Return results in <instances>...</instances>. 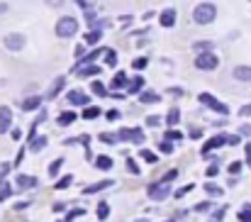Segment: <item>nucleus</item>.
<instances>
[{
  "label": "nucleus",
  "instance_id": "f257e3e1",
  "mask_svg": "<svg viewBox=\"0 0 251 222\" xmlns=\"http://www.w3.org/2000/svg\"><path fill=\"white\" fill-rule=\"evenodd\" d=\"M215 17H217V7L212 2H202L193 10V20L198 25H210V22H215Z\"/></svg>",
  "mask_w": 251,
  "mask_h": 222
},
{
  "label": "nucleus",
  "instance_id": "f03ea898",
  "mask_svg": "<svg viewBox=\"0 0 251 222\" xmlns=\"http://www.w3.org/2000/svg\"><path fill=\"white\" fill-rule=\"evenodd\" d=\"M76 29H78V22H76L74 17H61V20L56 22V34H59L61 39L74 37V34H76Z\"/></svg>",
  "mask_w": 251,
  "mask_h": 222
},
{
  "label": "nucleus",
  "instance_id": "7ed1b4c3",
  "mask_svg": "<svg viewBox=\"0 0 251 222\" xmlns=\"http://www.w3.org/2000/svg\"><path fill=\"white\" fill-rule=\"evenodd\" d=\"M168 193H171V186H168L166 181L151 183V186L147 188V195H149L151 200H164V198H168Z\"/></svg>",
  "mask_w": 251,
  "mask_h": 222
},
{
  "label": "nucleus",
  "instance_id": "20e7f679",
  "mask_svg": "<svg viewBox=\"0 0 251 222\" xmlns=\"http://www.w3.org/2000/svg\"><path fill=\"white\" fill-rule=\"evenodd\" d=\"M217 56L210 52V54H198V59H195V66L200 69V71H215L217 69Z\"/></svg>",
  "mask_w": 251,
  "mask_h": 222
},
{
  "label": "nucleus",
  "instance_id": "39448f33",
  "mask_svg": "<svg viewBox=\"0 0 251 222\" xmlns=\"http://www.w3.org/2000/svg\"><path fill=\"white\" fill-rule=\"evenodd\" d=\"M200 103L202 105H207V108H212L215 112H220V115H229V108L225 105V103H220L217 98H212L210 93H200Z\"/></svg>",
  "mask_w": 251,
  "mask_h": 222
},
{
  "label": "nucleus",
  "instance_id": "423d86ee",
  "mask_svg": "<svg viewBox=\"0 0 251 222\" xmlns=\"http://www.w3.org/2000/svg\"><path fill=\"white\" fill-rule=\"evenodd\" d=\"M5 47H7L10 52H20V49H25V34H20V32L7 34V37H5Z\"/></svg>",
  "mask_w": 251,
  "mask_h": 222
},
{
  "label": "nucleus",
  "instance_id": "0eeeda50",
  "mask_svg": "<svg viewBox=\"0 0 251 222\" xmlns=\"http://www.w3.org/2000/svg\"><path fill=\"white\" fill-rule=\"evenodd\" d=\"M117 139H125V142H134V144H142V142H144V132H142V130H120Z\"/></svg>",
  "mask_w": 251,
  "mask_h": 222
},
{
  "label": "nucleus",
  "instance_id": "6e6552de",
  "mask_svg": "<svg viewBox=\"0 0 251 222\" xmlns=\"http://www.w3.org/2000/svg\"><path fill=\"white\" fill-rule=\"evenodd\" d=\"M10 127H12V110L2 105L0 108V135H5Z\"/></svg>",
  "mask_w": 251,
  "mask_h": 222
},
{
  "label": "nucleus",
  "instance_id": "1a4fd4ad",
  "mask_svg": "<svg viewBox=\"0 0 251 222\" xmlns=\"http://www.w3.org/2000/svg\"><path fill=\"white\" fill-rule=\"evenodd\" d=\"M227 144V135H217V137H212V139H207V144L202 149V154L207 156V151H212V149H220Z\"/></svg>",
  "mask_w": 251,
  "mask_h": 222
},
{
  "label": "nucleus",
  "instance_id": "9d476101",
  "mask_svg": "<svg viewBox=\"0 0 251 222\" xmlns=\"http://www.w3.org/2000/svg\"><path fill=\"white\" fill-rule=\"evenodd\" d=\"M159 22H161V27H173V25H176V10H173V7H166V10L159 15Z\"/></svg>",
  "mask_w": 251,
  "mask_h": 222
},
{
  "label": "nucleus",
  "instance_id": "9b49d317",
  "mask_svg": "<svg viewBox=\"0 0 251 222\" xmlns=\"http://www.w3.org/2000/svg\"><path fill=\"white\" fill-rule=\"evenodd\" d=\"M69 103H71V105H88L90 98H88L85 93H81V90H71V93H69Z\"/></svg>",
  "mask_w": 251,
  "mask_h": 222
},
{
  "label": "nucleus",
  "instance_id": "f8f14e48",
  "mask_svg": "<svg viewBox=\"0 0 251 222\" xmlns=\"http://www.w3.org/2000/svg\"><path fill=\"white\" fill-rule=\"evenodd\" d=\"M142 85H144V78L142 76H134L132 81H127V93H142Z\"/></svg>",
  "mask_w": 251,
  "mask_h": 222
},
{
  "label": "nucleus",
  "instance_id": "ddd939ff",
  "mask_svg": "<svg viewBox=\"0 0 251 222\" xmlns=\"http://www.w3.org/2000/svg\"><path fill=\"white\" fill-rule=\"evenodd\" d=\"M15 183H17L20 188H34V186H37V178H34V176H25V173H20V176L15 178Z\"/></svg>",
  "mask_w": 251,
  "mask_h": 222
},
{
  "label": "nucleus",
  "instance_id": "4468645a",
  "mask_svg": "<svg viewBox=\"0 0 251 222\" xmlns=\"http://www.w3.org/2000/svg\"><path fill=\"white\" fill-rule=\"evenodd\" d=\"M107 186H115V183H112V181H100V183H95V186H88V188H83V195L98 193V191H105Z\"/></svg>",
  "mask_w": 251,
  "mask_h": 222
},
{
  "label": "nucleus",
  "instance_id": "2eb2a0df",
  "mask_svg": "<svg viewBox=\"0 0 251 222\" xmlns=\"http://www.w3.org/2000/svg\"><path fill=\"white\" fill-rule=\"evenodd\" d=\"M39 105H42V98H39V95H32V98H27V100L22 103V110L29 112V110H37Z\"/></svg>",
  "mask_w": 251,
  "mask_h": 222
},
{
  "label": "nucleus",
  "instance_id": "dca6fc26",
  "mask_svg": "<svg viewBox=\"0 0 251 222\" xmlns=\"http://www.w3.org/2000/svg\"><path fill=\"white\" fill-rule=\"evenodd\" d=\"M95 166H98L100 171H110V168H112V156H105V154L98 156V159H95Z\"/></svg>",
  "mask_w": 251,
  "mask_h": 222
},
{
  "label": "nucleus",
  "instance_id": "f3484780",
  "mask_svg": "<svg viewBox=\"0 0 251 222\" xmlns=\"http://www.w3.org/2000/svg\"><path fill=\"white\" fill-rule=\"evenodd\" d=\"M234 78L237 81H251V66H237L234 69Z\"/></svg>",
  "mask_w": 251,
  "mask_h": 222
},
{
  "label": "nucleus",
  "instance_id": "a211bd4d",
  "mask_svg": "<svg viewBox=\"0 0 251 222\" xmlns=\"http://www.w3.org/2000/svg\"><path fill=\"white\" fill-rule=\"evenodd\" d=\"M178 120H180V110H178V108H171V110H168V115H166V125L168 127H176V125H178Z\"/></svg>",
  "mask_w": 251,
  "mask_h": 222
},
{
  "label": "nucleus",
  "instance_id": "6ab92c4d",
  "mask_svg": "<svg viewBox=\"0 0 251 222\" xmlns=\"http://www.w3.org/2000/svg\"><path fill=\"white\" fill-rule=\"evenodd\" d=\"M64 83H66V81H64V76H59V78L54 81V88L49 90V100H54V98H56V95L61 93V88H64Z\"/></svg>",
  "mask_w": 251,
  "mask_h": 222
},
{
  "label": "nucleus",
  "instance_id": "aec40b11",
  "mask_svg": "<svg viewBox=\"0 0 251 222\" xmlns=\"http://www.w3.org/2000/svg\"><path fill=\"white\" fill-rule=\"evenodd\" d=\"M56 122H59V125H74V122H76V112H74V110H69V112H61Z\"/></svg>",
  "mask_w": 251,
  "mask_h": 222
},
{
  "label": "nucleus",
  "instance_id": "412c9836",
  "mask_svg": "<svg viewBox=\"0 0 251 222\" xmlns=\"http://www.w3.org/2000/svg\"><path fill=\"white\" fill-rule=\"evenodd\" d=\"M193 49H195L198 54H210V52H212V42H195Z\"/></svg>",
  "mask_w": 251,
  "mask_h": 222
},
{
  "label": "nucleus",
  "instance_id": "4be33fe9",
  "mask_svg": "<svg viewBox=\"0 0 251 222\" xmlns=\"http://www.w3.org/2000/svg\"><path fill=\"white\" fill-rule=\"evenodd\" d=\"M71 183H74V173H66L64 178H59V181H56V186H54V188H56V191H64V188H69Z\"/></svg>",
  "mask_w": 251,
  "mask_h": 222
},
{
  "label": "nucleus",
  "instance_id": "5701e85b",
  "mask_svg": "<svg viewBox=\"0 0 251 222\" xmlns=\"http://www.w3.org/2000/svg\"><path fill=\"white\" fill-rule=\"evenodd\" d=\"M90 88H93V93H95L98 98H105V95H107V88H105L100 81H93V85H90Z\"/></svg>",
  "mask_w": 251,
  "mask_h": 222
},
{
  "label": "nucleus",
  "instance_id": "b1692460",
  "mask_svg": "<svg viewBox=\"0 0 251 222\" xmlns=\"http://www.w3.org/2000/svg\"><path fill=\"white\" fill-rule=\"evenodd\" d=\"M29 144H32V147H29L32 151H42V149L47 147V137H34Z\"/></svg>",
  "mask_w": 251,
  "mask_h": 222
},
{
  "label": "nucleus",
  "instance_id": "393cba45",
  "mask_svg": "<svg viewBox=\"0 0 251 222\" xmlns=\"http://www.w3.org/2000/svg\"><path fill=\"white\" fill-rule=\"evenodd\" d=\"M125 85H127V74L120 71V74L115 76V81H112V88H125Z\"/></svg>",
  "mask_w": 251,
  "mask_h": 222
},
{
  "label": "nucleus",
  "instance_id": "a878e982",
  "mask_svg": "<svg viewBox=\"0 0 251 222\" xmlns=\"http://www.w3.org/2000/svg\"><path fill=\"white\" fill-rule=\"evenodd\" d=\"M139 100H142V103H159V95L147 90V93H139Z\"/></svg>",
  "mask_w": 251,
  "mask_h": 222
},
{
  "label": "nucleus",
  "instance_id": "bb28decb",
  "mask_svg": "<svg viewBox=\"0 0 251 222\" xmlns=\"http://www.w3.org/2000/svg\"><path fill=\"white\" fill-rule=\"evenodd\" d=\"M61 166H64V159H56L54 164H49V176L54 178V176H56V173L61 171Z\"/></svg>",
  "mask_w": 251,
  "mask_h": 222
},
{
  "label": "nucleus",
  "instance_id": "cd10ccee",
  "mask_svg": "<svg viewBox=\"0 0 251 222\" xmlns=\"http://www.w3.org/2000/svg\"><path fill=\"white\" fill-rule=\"evenodd\" d=\"M95 215H98V220H105V218L110 215V205H107V203H100V205H98V213H95Z\"/></svg>",
  "mask_w": 251,
  "mask_h": 222
},
{
  "label": "nucleus",
  "instance_id": "c85d7f7f",
  "mask_svg": "<svg viewBox=\"0 0 251 222\" xmlns=\"http://www.w3.org/2000/svg\"><path fill=\"white\" fill-rule=\"evenodd\" d=\"M100 34H102V32L93 29V32H88V34H85V42H88V44H98V42H100Z\"/></svg>",
  "mask_w": 251,
  "mask_h": 222
},
{
  "label": "nucleus",
  "instance_id": "c756f323",
  "mask_svg": "<svg viewBox=\"0 0 251 222\" xmlns=\"http://www.w3.org/2000/svg\"><path fill=\"white\" fill-rule=\"evenodd\" d=\"M98 115H100V110H98V108H85L83 110V120H95Z\"/></svg>",
  "mask_w": 251,
  "mask_h": 222
},
{
  "label": "nucleus",
  "instance_id": "7c9ffc66",
  "mask_svg": "<svg viewBox=\"0 0 251 222\" xmlns=\"http://www.w3.org/2000/svg\"><path fill=\"white\" fill-rule=\"evenodd\" d=\"M139 154H142V159H144V161H149V164H156V154H154V151H149V149H142Z\"/></svg>",
  "mask_w": 251,
  "mask_h": 222
},
{
  "label": "nucleus",
  "instance_id": "2f4dec72",
  "mask_svg": "<svg viewBox=\"0 0 251 222\" xmlns=\"http://www.w3.org/2000/svg\"><path fill=\"white\" fill-rule=\"evenodd\" d=\"M98 71H100V69L90 64V66H83V69H78V76H95Z\"/></svg>",
  "mask_w": 251,
  "mask_h": 222
},
{
  "label": "nucleus",
  "instance_id": "473e14b6",
  "mask_svg": "<svg viewBox=\"0 0 251 222\" xmlns=\"http://www.w3.org/2000/svg\"><path fill=\"white\" fill-rule=\"evenodd\" d=\"M105 61H107V66H115L117 64V54L110 49V52H105Z\"/></svg>",
  "mask_w": 251,
  "mask_h": 222
},
{
  "label": "nucleus",
  "instance_id": "72a5a7b5",
  "mask_svg": "<svg viewBox=\"0 0 251 222\" xmlns=\"http://www.w3.org/2000/svg\"><path fill=\"white\" fill-rule=\"evenodd\" d=\"M100 142H105V144H115V142H117V137H115V135H110V132H102V135H100Z\"/></svg>",
  "mask_w": 251,
  "mask_h": 222
},
{
  "label": "nucleus",
  "instance_id": "f704fd0d",
  "mask_svg": "<svg viewBox=\"0 0 251 222\" xmlns=\"http://www.w3.org/2000/svg\"><path fill=\"white\" fill-rule=\"evenodd\" d=\"M205 191H207L210 195H222V188H220V186H215V183H207V186H205Z\"/></svg>",
  "mask_w": 251,
  "mask_h": 222
},
{
  "label": "nucleus",
  "instance_id": "c9c22d12",
  "mask_svg": "<svg viewBox=\"0 0 251 222\" xmlns=\"http://www.w3.org/2000/svg\"><path fill=\"white\" fill-rule=\"evenodd\" d=\"M10 193H12V186H10V183H2V188H0V200L10 198Z\"/></svg>",
  "mask_w": 251,
  "mask_h": 222
},
{
  "label": "nucleus",
  "instance_id": "e433bc0d",
  "mask_svg": "<svg viewBox=\"0 0 251 222\" xmlns=\"http://www.w3.org/2000/svg\"><path fill=\"white\" fill-rule=\"evenodd\" d=\"M239 222H251V205H247V208L239 213Z\"/></svg>",
  "mask_w": 251,
  "mask_h": 222
},
{
  "label": "nucleus",
  "instance_id": "4c0bfd02",
  "mask_svg": "<svg viewBox=\"0 0 251 222\" xmlns=\"http://www.w3.org/2000/svg\"><path fill=\"white\" fill-rule=\"evenodd\" d=\"M156 125H161V117L159 115H149L147 117V127H156Z\"/></svg>",
  "mask_w": 251,
  "mask_h": 222
},
{
  "label": "nucleus",
  "instance_id": "58836bf2",
  "mask_svg": "<svg viewBox=\"0 0 251 222\" xmlns=\"http://www.w3.org/2000/svg\"><path fill=\"white\" fill-rule=\"evenodd\" d=\"M127 171H132L134 176H139V166H137V164H134L132 159H127Z\"/></svg>",
  "mask_w": 251,
  "mask_h": 222
},
{
  "label": "nucleus",
  "instance_id": "ea45409f",
  "mask_svg": "<svg viewBox=\"0 0 251 222\" xmlns=\"http://www.w3.org/2000/svg\"><path fill=\"white\" fill-rule=\"evenodd\" d=\"M161 151H164V154H171V151H173V144H171V142H168V139H164V142H161Z\"/></svg>",
  "mask_w": 251,
  "mask_h": 222
},
{
  "label": "nucleus",
  "instance_id": "a19ab883",
  "mask_svg": "<svg viewBox=\"0 0 251 222\" xmlns=\"http://www.w3.org/2000/svg\"><path fill=\"white\" fill-rule=\"evenodd\" d=\"M147 64H149V61H147V59H137V61H134V64H132V66H134V69H137V71H142V69H144V66H147Z\"/></svg>",
  "mask_w": 251,
  "mask_h": 222
},
{
  "label": "nucleus",
  "instance_id": "79ce46f5",
  "mask_svg": "<svg viewBox=\"0 0 251 222\" xmlns=\"http://www.w3.org/2000/svg\"><path fill=\"white\" fill-rule=\"evenodd\" d=\"M229 171H232V173H239V171H242V161H232V164H229Z\"/></svg>",
  "mask_w": 251,
  "mask_h": 222
},
{
  "label": "nucleus",
  "instance_id": "37998d69",
  "mask_svg": "<svg viewBox=\"0 0 251 222\" xmlns=\"http://www.w3.org/2000/svg\"><path fill=\"white\" fill-rule=\"evenodd\" d=\"M190 191H193V183H188V186H183V188H180V191H178L176 195H178V198H183V195H185V193H190Z\"/></svg>",
  "mask_w": 251,
  "mask_h": 222
},
{
  "label": "nucleus",
  "instance_id": "c03bdc74",
  "mask_svg": "<svg viewBox=\"0 0 251 222\" xmlns=\"http://www.w3.org/2000/svg\"><path fill=\"white\" fill-rule=\"evenodd\" d=\"M180 137H183V135H180V132H176V130L166 132V139H168V142H171V139H180Z\"/></svg>",
  "mask_w": 251,
  "mask_h": 222
},
{
  "label": "nucleus",
  "instance_id": "a18cd8bd",
  "mask_svg": "<svg viewBox=\"0 0 251 222\" xmlns=\"http://www.w3.org/2000/svg\"><path fill=\"white\" fill-rule=\"evenodd\" d=\"M190 137H193V139H200V137H202V130L193 127V130H190Z\"/></svg>",
  "mask_w": 251,
  "mask_h": 222
},
{
  "label": "nucleus",
  "instance_id": "49530a36",
  "mask_svg": "<svg viewBox=\"0 0 251 222\" xmlns=\"http://www.w3.org/2000/svg\"><path fill=\"white\" fill-rule=\"evenodd\" d=\"M227 144L237 147V144H239V137H237V135H229V137H227Z\"/></svg>",
  "mask_w": 251,
  "mask_h": 222
},
{
  "label": "nucleus",
  "instance_id": "de8ad7c7",
  "mask_svg": "<svg viewBox=\"0 0 251 222\" xmlns=\"http://www.w3.org/2000/svg\"><path fill=\"white\" fill-rule=\"evenodd\" d=\"M239 115H242V117H249V115H251V103H249V105H244V108L239 110Z\"/></svg>",
  "mask_w": 251,
  "mask_h": 222
},
{
  "label": "nucleus",
  "instance_id": "09e8293b",
  "mask_svg": "<svg viewBox=\"0 0 251 222\" xmlns=\"http://www.w3.org/2000/svg\"><path fill=\"white\" fill-rule=\"evenodd\" d=\"M217 173H220V168H217V166H210V168H207V176H210V178H215Z\"/></svg>",
  "mask_w": 251,
  "mask_h": 222
},
{
  "label": "nucleus",
  "instance_id": "8fccbe9b",
  "mask_svg": "<svg viewBox=\"0 0 251 222\" xmlns=\"http://www.w3.org/2000/svg\"><path fill=\"white\" fill-rule=\"evenodd\" d=\"M78 215H83V210H71L66 218H69V220H74V218H78Z\"/></svg>",
  "mask_w": 251,
  "mask_h": 222
},
{
  "label": "nucleus",
  "instance_id": "3c124183",
  "mask_svg": "<svg viewBox=\"0 0 251 222\" xmlns=\"http://www.w3.org/2000/svg\"><path fill=\"white\" fill-rule=\"evenodd\" d=\"M85 20L93 22V20H95V12H93V10H85Z\"/></svg>",
  "mask_w": 251,
  "mask_h": 222
},
{
  "label": "nucleus",
  "instance_id": "603ef678",
  "mask_svg": "<svg viewBox=\"0 0 251 222\" xmlns=\"http://www.w3.org/2000/svg\"><path fill=\"white\" fill-rule=\"evenodd\" d=\"M117 117H120L117 110H110V112H107V120H117Z\"/></svg>",
  "mask_w": 251,
  "mask_h": 222
},
{
  "label": "nucleus",
  "instance_id": "864d4df0",
  "mask_svg": "<svg viewBox=\"0 0 251 222\" xmlns=\"http://www.w3.org/2000/svg\"><path fill=\"white\" fill-rule=\"evenodd\" d=\"M195 210H200V213H202V210H210V203H198Z\"/></svg>",
  "mask_w": 251,
  "mask_h": 222
},
{
  "label": "nucleus",
  "instance_id": "5fc2aeb1",
  "mask_svg": "<svg viewBox=\"0 0 251 222\" xmlns=\"http://www.w3.org/2000/svg\"><path fill=\"white\" fill-rule=\"evenodd\" d=\"M7 171H10V164H2V168H0V176H7Z\"/></svg>",
  "mask_w": 251,
  "mask_h": 222
},
{
  "label": "nucleus",
  "instance_id": "6e6d98bb",
  "mask_svg": "<svg viewBox=\"0 0 251 222\" xmlns=\"http://www.w3.org/2000/svg\"><path fill=\"white\" fill-rule=\"evenodd\" d=\"M54 213H64V203H56L54 205Z\"/></svg>",
  "mask_w": 251,
  "mask_h": 222
},
{
  "label": "nucleus",
  "instance_id": "4d7b16f0",
  "mask_svg": "<svg viewBox=\"0 0 251 222\" xmlns=\"http://www.w3.org/2000/svg\"><path fill=\"white\" fill-rule=\"evenodd\" d=\"M244 151H247V159H251V144H247V147H244Z\"/></svg>",
  "mask_w": 251,
  "mask_h": 222
},
{
  "label": "nucleus",
  "instance_id": "13d9d810",
  "mask_svg": "<svg viewBox=\"0 0 251 222\" xmlns=\"http://www.w3.org/2000/svg\"><path fill=\"white\" fill-rule=\"evenodd\" d=\"M242 135H251V127H242Z\"/></svg>",
  "mask_w": 251,
  "mask_h": 222
},
{
  "label": "nucleus",
  "instance_id": "bf43d9fd",
  "mask_svg": "<svg viewBox=\"0 0 251 222\" xmlns=\"http://www.w3.org/2000/svg\"><path fill=\"white\" fill-rule=\"evenodd\" d=\"M5 10H7V5H5V2H0V12H5Z\"/></svg>",
  "mask_w": 251,
  "mask_h": 222
},
{
  "label": "nucleus",
  "instance_id": "052dcab7",
  "mask_svg": "<svg viewBox=\"0 0 251 222\" xmlns=\"http://www.w3.org/2000/svg\"><path fill=\"white\" fill-rule=\"evenodd\" d=\"M249 166H251V159H249Z\"/></svg>",
  "mask_w": 251,
  "mask_h": 222
},
{
  "label": "nucleus",
  "instance_id": "680f3d73",
  "mask_svg": "<svg viewBox=\"0 0 251 222\" xmlns=\"http://www.w3.org/2000/svg\"><path fill=\"white\" fill-rule=\"evenodd\" d=\"M139 222H147V220H139Z\"/></svg>",
  "mask_w": 251,
  "mask_h": 222
}]
</instances>
